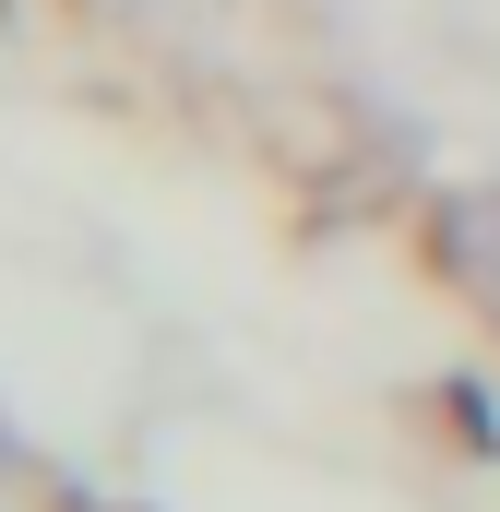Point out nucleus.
<instances>
[{"instance_id":"f257e3e1","label":"nucleus","mask_w":500,"mask_h":512,"mask_svg":"<svg viewBox=\"0 0 500 512\" xmlns=\"http://www.w3.org/2000/svg\"><path fill=\"white\" fill-rule=\"evenodd\" d=\"M441 262H453L477 298H500V179H477V191L441 203Z\"/></svg>"},{"instance_id":"f03ea898","label":"nucleus","mask_w":500,"mask_h":512,"mask_svg":"<svg viewBox=\"0 0 500 512\" xmlns=\"http://www.w3.org/2000/svg\"><path fill=\"white\" fill-rule=\"evenodd\" d=\"M0 512H12V489H0Z\"/></svg>"}]
</instances>
